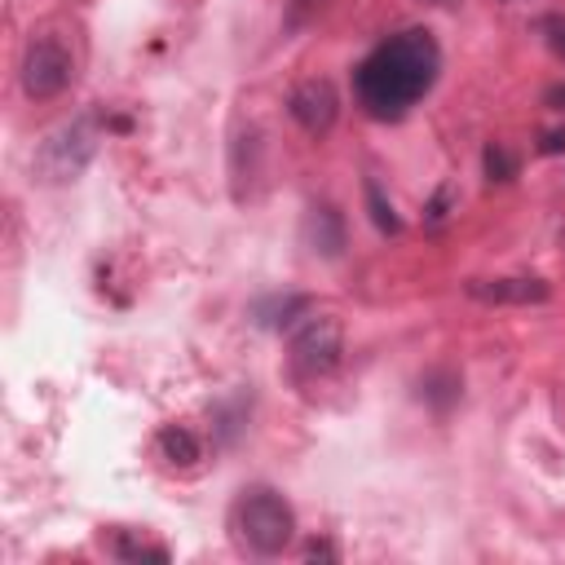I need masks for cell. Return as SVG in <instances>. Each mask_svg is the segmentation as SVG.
<instances>
[{
  "label": "cell",
  "mask_w": 565,
  "mask_h": 565,
  "mask_svg": "<svg viewBox=\"0 0 565 565\" xmlns=\"http://www.w3.org/2000/svg\"><path fill=\"white\" fill-rule=\"evenodd\" d=\"M441 75V49L433 40V31L424 26H406L388 40H380L353 71V97L358 106L380 119V124H397L406 119L428 88Z\"/></svg>",
  "instance_id": "obj_1"
},
{
  "label": "cell",
  "mask_w": 565,
  "mask_h": 565,
  "mask_svg": "<svg viewBox=\"0 0 565 565\" xmlns=\"http://www.w3.org/2000/svg\"><path fill=\"white\" fill-rule=\"evenodd\" d=\"M230 530L234 543L252 556H282L296 539V512L291 503L269 490V486H247L238 490L234 508H230Z\"/></svg>",
  "instance_id": "obj_2"
},
{
  "label": "cell",
  "mask_w": 565,
  "mask_h": 565,
  "mask_svg": "<svg viewBox=\"0 0 565 565\" xmlns=\"http://www.w3.org/2000/svg\"><path fill=\"white\" fill-rule=\"evenodd\" d=\"M97 146H102L97 119H93V115H75V119H66L62 128H53V132L35 146L31 172H35L40 185H71V181L84 177V168L93 163Z\"/></svg>",
  "instance_id": "obj_3"
},
{
  "label": "cell",
  "mask_w": 565,
  "mask_h": 565,
  "mask_svg": "<svg viewBox=\"0 0 565 565\" xmlns=\"http://www.w3.org/2000/svg\"><path fill=\"white\" fill-rule=\"evenodd\" d=\"M340 353H344L340 318L335 313H305L287 340V371L296 384H313L340 366Z\"/></svg>",
  "instance_id": "obj_4"
},
{
  "label": "cell",
  "mask_w": 565,
  "mask_h": 565,
  "mask_svg": "<svg viewBox=\"0 0 565 565\" xmlns=\"http://www.w3.org/2000/svg\"><path fill=\"white\" fill-rule=\"evenodd\" d=\"M18 79H22V93L31 102H53L71 88L75 79V53L62 35L53 31H35L22 49V66H18Z\"/></svg>",
  "instance_id": "obj_5"
},
{
  "label": "cell",
  "mask_w": 565,
  "mask_h": 565,
  "mask_svg": "<svg viewBox=\"0 0 565 565\" xmlns=\"http://www.w3.org/2000/svg\"><path fill=\"white\" fill-rule=\"evenodd\" d=\"M287 110H291V119L309 132V137H331V128H335V119H340V93H335V84L331 79H300L291 93H287Z\"/></svg>",
  "instance_id": "obj_6"
},
{
  "label": "cell",
  "mask_w": 565,
  "mask_h": 565,
  "mask_svg": "<svg viewBox=\"0 0 565 565\" xmlns=\"http://www.w3.org/2000/svg\"><path fill=\"white\" fill-rule=\"evenodd\" d=\"M463 291L481 305H543L552 296V287L543 278L516 274V278H468Z\"/></svg>",
  "instance_id": "obj_7"
},
{
  "label": "cell",
  "mask_w": 565,
  "mask_h": 565,
  "mask_svg": "<svg viewBox=\"0 0 565 565\" xmlns=\"http://www.w3.org/2000/svg\"><path fill=\"white\" fill-rule=\"evenodd\" d=\"M305 243L313 256H327V260L344 252V221L331 203H313L305 212Z\"/></svg>",
  "instance_id": "obj_8"
},
{
  "label": "cell",
  "mask_w": 565,
  "mask_h": 565,
  "mask_svg": "<svg viewBox=\"0 0 565 565\" xmlns=\"http://www.w3.org/2000/svg\"><path fill=\"white\" fill-rule=\"evenodd\" d=\"M154 446H159V459L168 468H194L203 459V441L185 424H163L159 437H154Z\"/></svg>",
  "instance_id": "obj_9"
},
{
  "label": "cell",
  "mask_w": 565,
  "mask_h": 565,
  "mask_svg": "<svg viewBox=\"0 0 565 565\" xmlns=\"http://www.w3.org/2000/svg\"><path fill=\"white\" fill-rule=\"evenodd\" d=\"M110 552L119 556V561H128V565H168V547L163 543H154L150 534H141V530H119L115 534V543H110Z\"/></svg>",
  "instance_id": "obj_10"
},
{
  "label": "cell",
  "mask_w": 565,
  "mask_h": 565,
  "mask_svg": "<svg viewBox=\"0 0 565 565\" xmlns=\"http://www.w3.org/2000/svg\"><path fill=\"white\" fill-rule=\"evenodd\" d=\"M362 194H366V212H371L375 230H380V234H397V230H402V216L393 212V203L384 199V190H380V181H375V177H366V181H362Z\"/></svg>",
  "instance_id": "obj_11"
},
{
  "label": "cell",
  "mask_w": 565,
  "mask_h": 565,
  "mask_svg": "<svg viewBox=\"0 0 565 565\" xmlns=\"http://www.w3.org/2000/svg\"><path fill=\"white\" fill-rule=\"evenodd\" d=\"M481 168H486L490 181H512V177H516V154H512L503 141H490V146L481 150Z\"/></svg>",
  "instance_id": "obj_12"
},
{
  "label": "cell",
  "mask_w": 565,
  "mask_h": 565,
  "mask_svg": "<svg viewBox=\"0 0 565 565\" xmlns=\"http://www.w3.org/2000/svg\"><path fill=\"white\" fill-rule=\"evenodd\" d=\"M419 388H424V397H428V402H437V406H450V402L459 397V375H450V371H437V375H428Z\"/></svg>",
  "instance_id": "obj_13"
},
{
  "label": "cell",
  "mask_w": 565,
  "mask_h": 565,
  "mask_svg": "<svg viewBox=\"0 0 565 565\" xmlns=\"http://www.w3.org/2000/svg\"><path fill=\"white\" fill-rule=\"evenodd\" d=\"M455 199H459V194H455V185H450V181H446V185H437V194H433V203H428V212H424V221H428V225H441V221L450 216V207H455Z\"/></svg>",
  "instance_id": "obj_14"
},
{
  "label": "cell",
  "mask_w": 565,
  "mask_h": 565,
  "mask_svg": "<svg viewBox=\"0 0 565 565\" xmlns=\"http://www.w3.org/2000/svg\"><path fill=\"white\" fill-rule=\"evenodd\" d=\"M539 31H543L547 49H552L556 57H565V18H543V22H539Z\"/></svg>",
  "instance_id": "obj_15"
},
{
  "label": "cell",
  "mask_w": 565,
  "mask_h": 565,
  "mask_svg": "<svg viewBox=\"0 0 565 565\" xmlns=\"http://www.w3.org/2000/svg\"><path fill=\"white\" fill-rule=\"evenodd\" d=\"M305 556H309V561H335L340 552H335L331 539H309V543H305Z\"/></svg>",
  "instance_id": "obj_16"
},
{
  "label": "cell",
  "mask_w": 565,
  "mask_h": 565,
  "mask_svg": "<svg viewBox=\"0 0 565 565\" xmlns=\"http://www.w3.org/2000/svg\"><path fill=\"white\" fill-rule=\"evenodd\" d=\"M539 150H543V154H561V150H565V128H552V132H543Z\"/></svg>",
  "instance_id": "obj_17"
},
{
  "label": "cell",
  "mask_w": 565,
  "mask_h": 565,
  "mask_svg": "<svg viewBox=\"0 0 565 565\" xmlns=\"http://www.w3.org/2000/svg\"><path fill=\"white\" fill-rule=\"evenodd\" d=\"M547 102H552V110H565V84L547 88Z\"/></svg>",
  "instance_id": "obj_18"
},
{
  "label": "cell",
  "mask_w": 565,
  "mask_h": 565,
  "mask_svg": "<svg viewBox=\"0 0 565 565\" xmlns=\"http://www.w3.org/2000/svg\"><path fill=\"white\" fill-rule=\"evenodd\" d=\"M503 4H516V0H503Z\"/></svg>",
  "instance_id": "obj_19"
}]
</instances>
